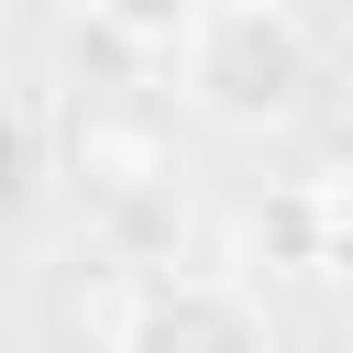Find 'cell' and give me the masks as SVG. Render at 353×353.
<instances>
[{"instance_id": "obj_9", "label": "cell", "mask_w": 353, "mask_h": 353, "mask_svg": "<svg viewBox=\"0 0 353 353\" xmlns=\"http://www.w3.org/2000/svg\"><path fill=\"white\" fill-rule=\"evenodd\" d=\"M0 353H33V331H22V320H11V309H0Z\"/></svg>"}, {"instance_id": "obj_7", "label": "cell", "mask_w": 353, "mask_h": 353, "mask_svg": "<svg viewBox=\"0 0 353 353\" xmlns=\"http://www.w3.org/2000/svg\"><path fill=\"white\" fill-rule=\"evenodd\" d=\"M309 199H320V276H353V165L309 176Z\"/></svg>"}, {"instance_id": "obj_3", "label": "cell", "mask_w": 353, "mask_h": 353, "mask_svg": "<svg viewBox=\"0 0 353 353\" xmlns=\"http://www.w3.org/2000/svg\"><path fill=\"white\" fill-rule=\"evenodd\" d=\"M121 353H276V331L243 276H154L121 320Z\"/></svg>"}, {"instance_id": "obj_6", "label": "cell", "mask_w": 353, "mask_h": 353, "mask_svg": "<svg viewBox=\"0 0 353 353\" xmlns=\"http://www.w3.org/2000/svg\"><path fill=\"white\" fill-rule=\"evenodd\" d=\"M77 11H99V22H121L132 44H154V55H176V44L199 33V11H210V0H77Z\"/></svg>"}, {"instance_id": "obj_5", "label": "cell", "mask_w": 353, "mask_h": 353, "mask_svg": "<svg viewBox=\"0 0 353 353\" xmlns=\"http://www.w3.org/2000/svg\"><path fill=\"white\" fill-rule=\"evenodd\" d=\"M55 66L77 77V99H99V88H143V77H154V44H132V33L99 22V11H77L66 44H55Z\"/></svg>"}, {"instance_id": "obj_2", "label": "cell", "mask_w": 353, "mask_h": 353, "mask_svg": "<svg viewBox=\"0 0 353 353\" xmlns=\"http://www.w3.org/2000/svg\"><path fill=\"white\" fill-rule=\"evenodd\" d=\"M66 176H77L99 210H154V199L176 188V121H165V99H154V88H99V99H77V121H66Z\"/></svg>"}, {"instance_id": "obj_8", "label": "cell", "mask_w": 353, "mask_h": 353, "mask_svg": "<svg viewBox=\"0 0 353 353\" xmlns=\"http://www.w3.org/2000/svg\"><path fill=\"white\" fill-rule=\"evenodd\" d=\"M22 165H33V143H22L11 121H0V199H22Z\"/></svg>"}, {"instance_id": "obj_1", "label": "cell", "mask_w": 353, "mask_h": 353, "mask_svg": "<svg viewBox=\"0 0 353 353\" xmlns=\"http://www.w3.org/2000/svg\"><path fill=\"white\" fill-rule=\"evenodd\" d=\"M176 55H188V99L210 121H232V132L298 121L309 88H320V44H309V22L287 0H210Z\"/></svg>"}, {"instance_id": "obj_4", "label": "cell", "mask_w": 353, "mask_h": 353, "mask_svg": "<svg viewBox=\"0 0 353 353\" xmlns=\"http://www.w3.org/2000/svg\"><path fill=\"white\" fill-rule=\"evenodd\" d=\"M243 265L254 276H320V199L309 188H276L243 210Z\"/></svg>"}]
</instances>
